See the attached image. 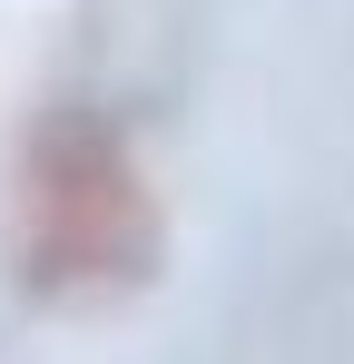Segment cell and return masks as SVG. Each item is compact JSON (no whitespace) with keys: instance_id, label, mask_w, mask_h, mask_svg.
I'll return each instance as SVG.
<instances>
[{"instance_id":"obj_1","label":"cell","mask_w":354,"mask_h":364,"mask_svg":"<svg viewBox=\"0 0 354 364\" xmlns=\"http://www.w3.org/2000/svg\"><path fill=\"white\" fill-rule=\"evenodd\" d=\"M0 256L50 305H109L158 266V187L99 99H50L0 168Z\"/></svg>"}]
</instances>
